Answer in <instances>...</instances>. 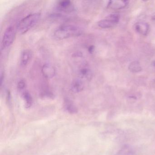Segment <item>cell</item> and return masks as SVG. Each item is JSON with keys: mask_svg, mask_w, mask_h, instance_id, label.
Masks as SVG:
<instances>
[{"mask_svg": "<svg viewBox=\"0 0 155 155\" xmlns=\"http://www.w3.org/2000/svg\"><path fill=\"white\" fill-rule=\"evenodd\" d=\"M4 81V74L3 72H2L1 74V86L2 87Z\"/></svg>", "mask_w": 155, "mask_h": 155, "instance_id": "obj_18", "label": "cell"}, {"mask_svg": "<svg viewBox=\"0 0 155 155\" xmlns=\"http://www.w3.org/2000/svg\"><path fill=\"white\" fill-rule=\"evenodd\" d=\"M32 57V52L29 49L23 51L21 57L20 63L22 67H26L31 60Z\"/></svg>", "mask_w": 155, "mask_h": 155, "instance_id": "obj_6", "label": "cell"}, {"mask_svg": "<svg viewBox=\"0 0 155 155\" xmlns=\"http://www.w3.org/2000/svg\"><path fill=\"white\" fill-rule=\"evenodd\" d=\"M82 30L76 25H64L59 27L55 30L54 37L58 40H63L81 35Z\"/></svg>", "mask_w": 155, "mask_h": 155, "instance_id": "obj_1", "label": "cell"}, {"mask_svg": "<svg viewBox=\"0 0 155 155\" xmlns=\"http://www.w3.org/2000/svg\"><path fill=\"white\" fill-rule=\"evenodd\" d=\"M118 155H131L130 150H127V149H124L123 150H121Z\"/></svg>", "mask_w": 155, "mask_h": 155, "instance_id": "obj_17", "label": "cell"}, {"mask_svg": "<svg viewBox=\"0 0 155 155\" xmlns=\"http://www.w3.org/2000/svg\"><path fill=\"white\" fill-rule=\"evenodd\" d=\"M22 97L25 101V106L27 108H29L31 106L32 103V98L30 93L26 90L21 93Z\"/></svg>", "mask_w": 155, "mask_h": 155, "instance_id": "obj_12", "label": "cell"}, {"mask_svg": "<svg viewBox=\"0 0 155 155\" xmlns=\"http://www.w3.org/2000/svg\"><path fill=\"white\" fill-rule=\"evenodd\" d=\"M65 105H66V108L68 111H71L72 112L76 111L75 106H74L72 102L70 101V100H66L65 101Z\"/></svg>", "mask_w": 155, "mask_h": 155, "instance_id": "obj_15", "label": "cell"}, {"mask_svg": "<svg viewBox=\"0 0 155 155\" xmlns=\"http://www.w3.org/2000/svg\"><path fill=\"white\" fill-rule=\"evenodd\" d=\"M107 18L117 24L119 21L120 16L118 14H111L108 16Z\"/></svg>", "mask_w": 155, "mask_h": 155, "instance_id": "obj_16", "label": "cell"}, {"mask_svg": "<svg viewBox=\"0 0 155 155\" xmlns=\"http://www.w3.org/2000/svg\"><path fill=\"white\" fill-rule=\"evenodd\" d=\"M16 29L14 26H10L4 31L2 38V45L3 48L9 47L15 40Z\"/></svg>", "mask_w": 155, "mask_h": 155, "instance_id": "obj_3", "label": "cell"}, {"mask_svg": "<svg viewBox=\"0 0 155 155\" xmlns=\"http://www.w3.org/2000/svg\"><path fill=\"white\" fill-rule=\"evenodd\" d=\"M128 2L126 1H110L108 4V7L114 9H120L127 7Z\"/></svg>", "mask_w": 155, "mask_h": 155, "instance_id": "obj_8", "label": "cell"}, {"mask_svg": "<svg viewBox=\"0 0 155 155\" xmlns=\"http://www.w3.org/2000/svg\"><path fill=\"white\" fill-rule=\"evenodd\" d=\"M153 65L155 67V61L153 62Z\"/></svg>", "mask_w": 155, "mask_h": 155, "instance_id": "obj_20", "label": "cell"}, {"mask_svg": "<svg viewBox=\"0 0 155 155\" xmlns=\"http://www.w3.org/2000/svg\"><path fill=\"white\" fill-rule=\"evenodd\" d=\"M116 24L115 22L107 18H106L105 19L101 20L98 22V25L99 27L102 28H112Z\"/></svg>", "mask_w": 155, "mask_h": 155, "instance_id": "obj_11", "label": "cell"}, {"mask_svg": "<svg viewBox=\"0 0 155 155\" xmlns=\"http://www.w3.org/2000/svg\"><path fill=\"white\" fill-rule=\"evenodd\" d=\"M129 70L131 72L137 73V72H140L141 70V68L139 62L134 61L130 64L129 66Z\"/></svg>", "mask_w": 155, "mask_h": 155, "instance_id": "obj_13", "label": "cell"}, {"mask_svg": "<svg viewBox=\"0 0 155 155\" xmlns=\"http://www.w3.org/2000/svg\"><path fill=\"white\" fill-rule=\"evenodd\" d=\"M41 18V13H32L22 19L18 25V30L21 34L27 33L37 24Z\"/></svg>", "mask_w": 155, "mask_h": 155, "instance_id": "obj_2", "label": "cell"}, {"mask_svg": "<svg viewBox=\"0 0 155 155\" xmlns=\"http://www.w3.org/2000/svg\"><path fill=\"white\" fill-rule=\"evenodd\" d=\"M89 51L91 53H92L93 51V50H94V47L93 46H91L89 48Z\"/></svg>", "mask_w": 155, "mask_h": 155, "instance_id": "obj_19", "label": "cell"}, {"mask_svg": "<svg viewBox=\"0 0 155 155\" xmlns=\"http://www.w3.org/2000/svg\"><path fill=\"white\" fill-rule=\"evenodd\" d=\"M78 75L81 79L90 80L92 78V72L87 64H84L79 69Z\"/></svg>", "mask_w": 155, "mask_h": 155, "instance_id": "obj_4", "label": "cell"}, {"mask_svg": "<svg viewBox=\"0 0 155 155\" xmlns=\"http://www.w3.org/2000/svg\"><path fill=\"white\" fill-rule=\"evenodd\" d=\"M84 84L82 80L80 78L75 79L71 84V90L75 93H78L84 89Z\"/></svg>", "mask_w": 155, "mask_h": 155, "instance_id": "obj_7", "label": "cell"}, {"mask_svg": "<svg viewBox=\"0 0 155 155\" xmlns=\"http://www.w3.org/2000/svg\"><path fill=\"white\" fill-rule=\"evenodd\" d=\"M72 8V3L70 1L64 0L58 3V8L59 10L65 12L69 11V10H71Z\"/></svg>", "mask_w": 155, "mask_h": 155, "instance_id": "obj_10", "label": "cell"}, {"mask_svg": "<svg viewBox=\"0 0 155 155\" xmlns=\"http://www.w3.org/2000/svg\"><path fill=\"white\" fill-rule=\"evenodd\" d=\"M41 72L43 76L47 79H51L56 75L55 68L49 63H46L43 65L41 68Z\"/></svg>", "mask_w": 155, "mask_h": 155, "instance_id": "obj_5", "label": "cell"}, {"mask_svg": "<svg viewBox=\"0 0 155 155\" xmlns=\"http://www.w3.org/2000/svg\"><path fill=\"white\" fill-rule=\"evenodd\" d=\"M26 87H27V83L25 80H20L18 82L17 87H18V91L21 93L26 90Z\"/></svg>", "mask_w": 155, "mask_h": 155, "instance_id": "obj_14", "label": "cell"}, {"mask_svg": "<svg viewBox=\"0 0 155 155\" xmlns=\"http://www.w3.org/2000/svg\"><path fill=\"white\" fill-rule=\"evenodd\" d=\"M135 29L140 34L146 35L148 31L149 25L144 22H139L135 26Z\"/></svg>", "mask_w": 155, "mask_h": 155, "instance_id": "obj_9", "label": "cell"}, {"mask_svg": "<svg viewBox=\"0 0 155 155\" xmlns=\"http://www.w3.org/2000/svg\"><path fill=\"white\" fill-rule=\"evenodd\" d=\"M152 19L155 20V16H154V17H153V18H152Z\"/></svg>", "mask_w": 155, "mask_h": 155, "instance_id": "obj_21", "label": "cell"}]
</instances>
